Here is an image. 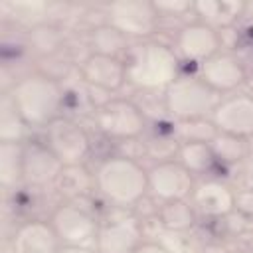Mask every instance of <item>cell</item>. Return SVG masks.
Here are the masks:
<instances>
[{
    "instance_id": "obj_2",
    "label": "cell",
    "mask_w": 253,
    "mask_h": 253,
    "mask_svg": "<svg viewBox=\"0 0 253 253\" xmlns=\"http://www.w3.org/2000/svg\"><path fill=\"white\" fill-rule=\"evenodd\" d=\"M123 61L126 69V83L144 93H164L166 87L180 77V57L162 42L142 40L132 43Z\"/></svg>"
},
{
    "instance_id": "obj_27",
    "label": "cell",
    "mask_w": 253,
    "mask_h": 253,
    "mask_svg": "<svg viewBox=\"0 0 253 253\" xmlns=\"http://www.w3.org/2000/svg\"><path fill=\"white\" fill-rule=\"evenodd\" d=\"M172 132L180 142H192V140L210 142L215 136L217 128L210 119H196V121H174Z\"/></svg>"
},
{
    "instance_id": "obj_17",
    "label": "cell",
    "mask_w": 253,
    "mask_h": 253,
    "mask_svg": "<svg viewBox=\"0 0 253 253\" xmlns=\"http://www.w3.org/2000/svg\"><path fill=\"white\" fill-rule=\"evenodd\" d=\"M59 247L61 243L45 219H28L12 235V253H57Z\"/></svg>"
},
{
    "instance_id": "obj_23",
    "label": "cell",
    "mask_w": 253,
    "mask_h": 253,
    "mask_svg": "<svg viewBox=\"0 0 253 253\" xmlns=\"http://www.w3.org/2000/svg\"><path fill=\"white\" fill-rule=\"evenodd\" d=\"M176 160L196 178V176H204L210 174L217 160L210 148V142H200V140H192V142H180Z\"/></svg>"
},
{
    "instance_id": "obj_20",
    "label": "cell",
    "mask_w": 253,
    "mask_h": 253,
    "mask_svg": "<svg viewBox=\"0 0 253 253\" xmlns=\"http://www.w3.org/2000/svg\"><path fill=\"white\" fill-rule=\"evenodd\" d=\"M156 219H158L160 229H164V231L186 233L196 225L198 213L192 208L190 200H172V202L158 204Z\"/></svg>"
},
{
    "instance_id": "obj_12",
    "label": "cell",
    "mask_w": 253,
    "mask_h": 253,
    "mask_svg": "<svg viewBox=\"0 0 253 253\" xmlns=\"http://www.w3.org/2000/svg\"><path fill=\"white\" fill-rule=\"evenodd\" d=\"M221 36L211 26L194 20L184 24L174 40V51L180 59L192 63H204L217 51H221Z\"/></svg>"
},
{
    "instance_id": "obj_33",
    "label": "cell",
    "mask_w": 253,
    "mask_h": 253,
    "mask_svg": "<svg viewBox=\"0 0 253 253\" xmlns=\"http://www.w3.org/2000/svg\"><path fill=\"white\" fill-rule=\"evenodd\" d=\"M196 253H231L221 241H208V243H204Z\"/></svg>"
},
{
    "instance_id": "obj_32",
    "label": "cell",
    "mask_w": 253,
    "mask_h": 253,
    "mask_svg": "<svg viewBox=\"0 0 253 253\" xmlns=\"http://www.w3.org/2000/svg\"><path fill=\"white\" fill-rule=\"evenodd\" d=\"M241 180H243V186L253 188V154L241 164Z\"/></svg>"
},
{
    "instance_id": "obj_3",
    "label": "cell",
    "mask_w": 253,
    "mask_h": 253,
    "mask_svg": "<svg viewBox=\"0 0 253 253\" xmlns=\"http://www.w3.org/2000/svg\"><path fill=\"white\" fill-rule=\"evenodd\" d=\"M93 176L95 192L117 208H136L148 196V170L132 156H107Z\"/></svg>"
},
{
    "instance_id": "obj_26",
    "label": "cell",
    "mask_w": 253,
    "mask_h": 253,
    "mask_svg": "<svg viewBox=\"0 0 253 253\" xmlns=\"http://www.w3.org/2000/svg\"><path fill=\"white\" fill-rule=\"evenodd\" d=\"M28 45H30V49H34L36 53H40L43 57H53L63 47V34L59 32L57 26L42 22V24L30 28Z\"/></svg>"
},
{
    "instance_id": "obj_6",
    "label": "cell",
    "mask_w": 253,
    "mask_h": 253,
    "mask_svg": "<svg viewBox=\"0 0 253 253\" xmlns=\"http://www.w3.org/2000/svg\"><path fill=\"white\" fill-rule=\"evenodd\" d=\"M49 223H51V227H53L61 245L95 249L101 221L95 217L93 211H89L79 202L59 204L53 210V213L49 217Z\"/></svg>"
},
{
    "instance_id": "obj_24",
    "label": "cell",
    "mask_w": 253,
    "mask_h": 253,
    "mask_svg": "<svg viewBox=\"0 0 253 253\" xmlns=\"http://www.w3.org/2000/svg\"><path fill=\"white\" fill-rule=\"evenodd\" d=\"M210 148L217 164H243L251 156V140L227 132H215Z\"/></svg>"
},
{
    "instance_id": "obj_14",
    "label": "cell",
    "mask_w": 253,
    "mask_h": 253,
    "mask_svg": "<svg viewBox=\"0 0 253 253\" xmlns=\"http://www.w3.org/2000/svg\"><path fill=\"white\" fill-rule=\"evenodd\" d=\"M190 204L200 217L223 219L235 211V190L215 178L196 182Z\"/></svg>"
},
{
    "instance_id": "obj_21",
    "label": "cell",
    "mask_w": 253,
    "mask_h": 253,
    "mask_svg": "<svg viewBox=\"0 0 253 253\" xmlns=\"http://www.w3.org/2000/svg\"><path fill=\"white\" fill-rule=\"evenodd\" d=\"M130 40L121 34L117 28H113L111 24H101L97 28L91 30L89 34V47L91 53H101V55H109V57H119L123 59L130 47Z\"/></svg>"
},
{
    "instance_id": "obj_13",
    "label": "cell",
    "mask_w": 253,
    "mask_h": 253,
    "mask_svg": "<svg viewBox=\"0 0 253 253\" xmlns=\"http://www.w3.org/2000/svg\"><path fill=\"white\" fill-rule=\"evenodd\" d=\"M247 77V67L243 61L231 53V51H217L204 63H200V79L210 85L213 91H217L221 97L225 93H235L239 87H243Z\"/></svg>"
},
{
    "instance_id": "obj_35",
    "label": "cell",
    "mask_w": 253,
    "mask_h": 253,
    "mask_svg": "<svg viewBox=\"0 0 253 253\" xmlns=\"http://www.w3.org/2000/svg\"><path fill=\"white\" fill-rule=\"evenodd\" d=\"M243 87L247 89V91H245L247 95H253V71H247V77H245Z\"/></svg>"
},
{
    "instance_id": "obj_7",
    "label": "cell",
    "mask_w": 253,
    "mask_h": 253,
    "mask_svg": "<svg viewBox=\"0 0 253 253\" xmlns=\"http://www.w3.org/2000/svg\"><path fill=\"white\" fill-rule=\"evenodd\" d=\"M158 12L152 2L119 0L107 6V24L117 28L128 40H148L158 26Z\"/></svg>"
},
{
    "instance_id": "obj_5",
    "label": "cell",
    "mask_w": 253,
    "mask_h": 253,
    "mask_svg": "<svg viewBox=\"0 0 253 253\" xmlns=\"http://www.w3.org/2000/svg\"><path fill=\"white\" fill-rule=\"evenodd\" d=\"M95 126L111 140H136L146 130V115L130 99H109L95 109Z\"/></svg>"
},
{
    "instance_id": "obj_10",
    "label": "cell",
    "mask_w": 253,
    "mask_h": 253,
    "mask_svg": "<svg viewBox=\"0 0 253 253\" xmlns=\"http://www.w3.org/2000/svg\"><path fill=\"white\" fill-rule=\"evenodd\" d=\"M144 223L134 213L113 215L99 225L97 253H132L144 239Z\"/></svg>"
},
{
    "instance_id": "obj_16",
    "label": "cell",
    "mask_w": 253,
    "mask_h": 253,
    "mask_svg": "<svg viewBox=\"0 0 253 253\" xmlns=\"http://www.w3.org/2000/svg\"><path fill=\"white\" fill-rule=\"evenodd\" d=\"M79 73L87 87L105 93L121 91L126 83L125 61L101 53H89L87 57H83V61L79 63Z\"/></svg>"
},
{
    "instance_id": "obj_36",
    "label": "cell",
    "mask_w": 253,
    "mask_h": 253,
    "mask_svg": "<svg viewBox=\"0 0 253 253\" xmlns=\"http://www.w3.org/2000/svg\"><path fill=\"white\" fill-rule=\"evenodd\" d=\"M233 253H253V249H241V251H233Z\"/></svg>"
},
{
    "instance_id": "obj_22",
    "label": "cell",
    "mask_w": 253,
    "mask_h": 253,
    "mask_svg": "<svg viewBox=\"0 0 253 253\" xmlns=\"http://www.w3.org/2000/svg\"><path fill=\"white\" fill-rule=\"evenodd\" d=\"M0 184L8 192L24 184V142H0Z\"/></svg>"
},
{
    "instance_id": "obj_1",
    "label": "cell",
    "mask_w": 253,
    "mask_h": 253,
    "mask_svg": "<svg viewBox=\"0 0 253 253\" xmlns=\"http://www.w3.org/2000/svg\"><path fill=\"white\" fill-rule=\"evenodd\" d=\"M6 93L30 128H47L61 117L65 91L61 83L47 73H28L14 81Z\"/></svg>"
},
{
    "instance_id": "obj_15",
    "label": "cell",
    "mask_w": 253,
    "mask_h": 253,
    "mask_svg": "<svg viewBox=\"0 0 253 253\" xmlns=\"http://www.w3.org/2000/svg\"><path fill=\"white\" fill-rule=\"evenodd\" d=\"M63 164L47 146V142H24V184L30 188L53 186Z\"/></svg>"
},
{
    "instance_id": "obj_11",
    "label": "cell",
    "mask_w": 253,
    "mask_h": 253,
    "mask_svg": "<svg viewBox=\"0 0 253 253\" xmlns=\"http://www.w3.org/2000/svg\"><path fill=\"white\" fill-rule=\"evenodd\" d=\"M210 121L213 123L217 132H227L253 140V95H247L245 91H235L221 97Z\"/></svg>"
},
{
    "instance_id": "obj_4",
    "label": "cell",
    "mask_w": 253,
    "mask_h": 253,
    "mask_svg": "<svg viewBox=\"0 0 253 253\" xmlns=\"http://www.w3.org/2000/svg\"><path fill=\"white\" fill-rule=\"evenodd\" d=\"M219 101L221 95L206 85L200 75H180L164 91L166 115L174 121L210 119Z\"/></svg>"
},
{
    "instance_id": "obj_25",
    "label": "cell",
    "mask_w": 253,
    "mask_h": 253,
    "mask_svg": "<svg viewBox=\"0 0 253 253\" xmlns=\"http://www.w3.org/2000/svg\"><path fill=\"white\" fill-rule=\"evenodd\" d=\"M28 125L12 105L10 95L4 91L0 101V142H26Z\"/></svg>"
},
{
    "instance_id": "obj_9",
    "label": "cell",
    "mask_w": 253,
    "mask_h": 253,
    "mask_svg": "<svg viewBox=\"0 0 253 253\" xmlns=\"http://www.w3.org/2000/svg\"><path fill=\"white\" fill-rule=\"evenodd\" d=\"M196 178L178 162L164 160L148 168V196L162 204L172 200H190Z\"/></svg>"
},
{
    "instance_id": "obj_19",
    "label": "cell",
    "mask_w": 253,
    "mask_h": 253,
    "mask_svg": "<svg viewBox=\"0 0 253 253\" xmlns=\"http://www.w3.org/2000/svg\"><path fill=\"white\" fill-rule=\"evenodd\" d=\"M53 188L65 202H79L95 190V176L85 168V164L63 166Z\"/></svg>"
},
{
    "instance_id": "obj_8",
    "label": "cell",
    "mask_w": 253,
    "mask_h": 253,
    "mask_svg": "<svg viewBox=\"0 0 253 253\" xmlns=\"http://www.w3.org/2000/svg\"><path fill=\"white\" fill-rule=\"evenodd\" d=\"M45 142L63 166L85 164L91 154V138L87 130L77 121L63 115L45 128Z\"/></svg>"
},
{
    "instance_id": "obj_18",
    "label": "cell",
    "mask_w": 253,
    "mask_h": 253,
    "mask_svg": "<svg viewBox=\"0 0 253 253\" xmlns=\"http://www.w3.org/2000/svg\"><path fill=\"white\" fill-rule=\"evenodd\" d=\"M247 2L243 0H198L194 2V14L200 22L213 30H227L245 16Z\"/></svg>"
},
{
    "instance_id": "obj_28",
    "label": "cell",
    "mask_w": 253,
    "mask_h": 253,
    "mask_svg": "<svg viewBox=\"0 0 253 253\" xmlns=\"http://www.w3.org/2000/svg\"><path fill=\"white\" fill-rule=\"evenodd\" d=\"M180 148V140L174 136V132H154L150 138H146V142L142 144V150L154 158L156 162H164V160H176Z\"/></svg>"
},
{
    "instance_id": "obj_29",
    "label": "cell",
    "mask_w": 253,
    "mask_h": 253,
    "mask_svg": "<svg viewBox=\"0 0 253 253\" xmlns=\"http://www.w3.org/2000/svg\"><path fill=\"white\" fill-rule=\"evenodd\" d=\"M158 16L164 18V16H176V18H182L186 16L188 12H194V2H186V0H174V2H152Z\"/></svg>"
},
{
    "instance_id": "obj_34",
    "label": "cell",
    "mask_w": 253,
    "mask_h": 253,
    "mask_svg": "<svg viewBox=\"0 0 253 253\" xmlns=\"http://www.w3.org/2000/svg\"><path fill=\"white\" fill-rule=\"evenodd\" d=\"M57 253H97L91 247H73V245H61Z\"/></svg>"
},
{
    "instance_id": "obj_30",
    "label": "cell",
    "mask_w": 253,
    "mask_h": 253,
    "mask_svg": "<svg viewBox=\"0 0 253 253\" xmlns=\"http://www.w3.org/2000/svg\"><path fill=\"white\" fill-rule=\"evenodd\" d=\"M235 211L253 223V188L241 186L235 190Z\"/></svg>"
},
{
    "instance_id": "obj_31",
    "label": "cell",
    "mask_w": 253,
    "mask_h": 253,
    "mask_svg": "<svg viewBox=\"0 0 253 253\" xmlns=\"http://www.w3.org/2000/svg\"><path fill=\"white\" fill-rule=\"evenodd\" d=\"M132 253H170V251L158 241H142Z\"/></svg>"
}]
</instances>
